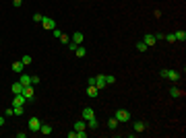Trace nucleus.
<instances>
[{"label": "nucleus", "mask_w": 186, "mask_h": 138, "mask_svg": "<svg viewBox=\"0 0 186 138\" xmlns=\"http://www.w3.org/2000/svg\"><path fill=\"white\" fill-rule=\"evenodd\" d=\"M161 74V78H168V81H180V72H176V70H161L159 72Z\"/></svg>", "instance_id": "f257e3e1"}, {"label": "nucleus", "mask_w": 186, "mask_h": 138, "mask_svg": "<svg viewBox=\"0 0 186 138\" xmlns=\"http://www.w3.org/2000/svg\"><path fill=\"white\" fill-rule=\"evenodd\" d=\"M116 120H118V122H130V113H128L126 109H118V111H116Z\"/></svg>", "instance_id": "f03ea898"}, {"label": "nucleus", "mask_w": 186, "mask_h": 138, "mask_svg": "<svg viewBox=\"0 0 186 138\" xmlns=\"http://www.w3.org/2000/svg\"><path fill=\"white\" fill-rule=\"evenodd\" d=\"M42 25H44V29H48V31H54V29H56V23H54V19H50V17H44Z\"/></svg>", "instance_id": "7ed1b4c3"}, {"label": "nucleus", "mask_w": 186, "mask_h": 138, "mask_svg": "<svg viewBox=\"0 0 186 138\" xmlns=\"http://www.w3.org/2000/svg\"><path fill=\"white\" fill-rule=\"evenodd\" d=\"M40 128H42V122H40L37 118H31V120H29V130H31V132H40Z\"/></svg>", "instance_id": "20e7f679"}, {"label": "nucleus", "mask_w": 186, "mask_h": 138, "mask_svg": "<svg viewBox=\"0 0 186 138\" xmlns=\"http://www.w3.org/2000/svg\"><path fill=\"white\" fill-rule=\"evenodd\" d=\"M95 87H97V89H103V87H108V83H105V74H99V76H95Z\"/></svg>", "instance_id": "39448f33"}, {"label": "nucleus", "mask_w": 186, "mask_h": 138, "mask_svg": "<svg viewBox=\"0 0 186 138\" xmlns=\"http://www.w3.org/2000/svg\"><path fill=\"white\" fill-rule=\"evenodd\" d=\"M23 68H25V64H23L21 60H17V62H12V66H10V70H12V72H19V74L23 72Z\"/></svg>", "instance_id": "423d86ee"}, {"label": "nucleus", "mask_w": 186, "mask_h": 138, "mask_svg": "<svg viewBox=\"0 0 186 138\" xmlns=\"http://www.w3.org/2000/svg\"><path fill=\"white\" fill-rule=\"evenodd\" d=\"M25 95L23 93H19V95H15V99H12V105H25Z\"/></svg>", "instance_id": "0eeeda50"}, {"label": "nucleus", "mask_w": 186, "mask_h": 138, "mask_svg": "<svg viewBox=\"0 0 186 138\" xmlns=\"http://www.w3.org/2000/svg\"><path fill=\"white\" fill-rule=\"evenodd\" d=\"M143 41H145L147 46L151 47L153 44H155V41H157V39H155V35H153V33H145V37H143Z\"/></svg>", "instance_id": "6e6552de"}, {"label": "nucleus", "mask_w": 186, "mask_h": 138, "mask_svg": "<svg viewBox=\"0 0 186 138\" xmlns=\"http://www.w3.org/2000/svg\"><path fill=\"white\" fill-rule=\"evenodd\" d=\"M23 95H25L27 101H29V99H35V97H33V89H31V85H29V87H23Z\"/></svg>", "instance_id": "1a4fd4ad"}, {"label": "nucleus", "mask_w": 186, "mask_h": 138, "mask_svg": "<svg viewBox=\"0 0 186 138\" xmlns=\"http://www.w3.org/2000/svg\"><path fill=\"white\" fill-rule=\"evenodd\" d=\"M70 41H72V44H77V46H81V44H83V33H79V31H77V33H72V39H70Z\"/></svg>", "instance_id": "9d476101"}, {"label": "nucleus", "mask_w": 186, "mask_h": 138, "mask_svg": "<svg viewBox=\"0 0 186 138\" xmlns=\"http://www.w3.org/2000/svg\"><path fill=\"white\" fill-rule=\"evenodd\" d=\"M19 83H21L23 87H29V85H31V76H29V74H23V72H21V81H19Z\"/></svg>", "instance_id": "9b49d317"}, {"label": "nucleus", "mask_w": 186, "mask_h": 138, "mask_svg": "<svg viewBox=\"0 0 186 138\" xmlns=\"http://www.w3.org/2000/svg\"><path fill=\"white\" fill-rule=\"evenodd\" d=\"M91 118H95V115H93V109L91 107H85V109H83V120H91Z\"/></svg>", "instance_id": "f8f14e48"}, {"label": "nucleus", "mask_w": 186, "mask_h": 138, "mask_svg": "<svg viewBox=\"0 0 186 138\" xmlns=\"http://www.w3.org/2000/svg\"><path fill=\"white\" fill-rule=\"evenodd\" d=\"M10 91L15 93V95H19V93H23V85H21V83H12V87H10Z\"/></svg>", "instance_id": "ddd939ff"}, {"label": "nucleus", "mask_w": 186, "mask_h": 138, "mask_svg": "<svg viewBox=\"0 0 186 138\" xmlns=\"http://www.w3.org/2000/svg\"><path fill=\"white\" fill-rule=\"evenodd\" d=\"M75 54H77L79 58H85V56H87V49H85L83 46H77V49H75Z\"/></svg>", "instance_id": "4468645a"}, {"label": "nucleus", "mask_w": 186, "mask_h": 138, "mask_svg": "<svg viewBox=\"0 0 186 138\" xmlns=\"http://www.w3.org/2000/svg\"><path fill=\"white\" fill-rule=\"evenodd\" d=\"M87 126H89L91 130H97V128H99V122H97L95 118H91V120H87Z\"/></svg>", "instance_id": "2eb2a0df"}, {"label": "nucleus", "mask_w": 186, "mask_h": 138, "mask_svg": "<svg viewBox=\"0 0 186 138\" xmlns=\"http://www.w3.org/2000/svg\"><path fill=\"white\" fill-rule=\"evenodd\" d=\"M118 124H120V122H118L116 118H110V120H108V128H110V130H116Z\"/></svg>", "instance_id": "dca6fc26"}, {"label": "nucleus", "mask_w": 186, "mask_h": 138, "mask_svg": "<svg viewBox=\"0 0 186 138\" xmlns=\"http://www.w3.org/2000/svg\"><path fill=\"white\" fill-rule=\"evenodd\" d=\"M75 130H77V132H83V130H87V126H85V120L77 122V124H75Z\"/></svg>", "instance_id": "f3484780"}, {"label": "nucleus", "mask_w": 186, "mask_h": 138, "mask_svg": "<svg viewBox=\"0 0 186 138\" xmlns=\"http://www.w3.org/2000/svg\"><path fill=\"white\" fill-rule=\"evenodd\" d=\"M87 95H89V97H97V87H95V85H89V87H87Z\"/></svg>", "instance_id": "a211bd4d"}, {"label": "nucleus", "mask_w": 186, "mask_h": 138, "mask_svg": "<svg viewBox=\"0 0 186 138\" xmlns=\"http://www.w3.org/2000/svg\"><path fill=\"white\" fill-rule=\"evenodd\" d=\"M174 35H176V41H184L186 39V31H176Z\"/></svg>", "instance_id": "6ab92c4d"}, {"label": "nucleus", "mask_w": 186, "mask_h": 138, "mask_svg": "<svg viewBox=\"0 0 186 138\" xmlns=\"http://www.w3.org/2000/svg\"><path fill=\"white\" fill-rule=\"evenodd\" d=\"M40 132H42V134H52V126H48V124H42Z\"/></svg>", "instance_id": "aec40b11"}, {"label": "nucleus", "mask_w": 186, "mask_h": 138, "mask_svg": "<svg viewBox=\"0 0 186 138\" xmlns=\"http://www.w3.org/2000/svg\"><path fill=\"white\" fill-rule=\"evenodd\" d=\"M143 130H145V122H135V132H143Z\"/></svg>", "instance_id": "412c9836"}, {"label": "nucleus", "mask_w": 186, "mask_h": 138, "mask_svg": "<svg viewBox=\"0 0 186 138\" xmlns=\"http://www.w3.org/2000/svg\"><path fill=\"white\" fill-rule=\"evenodd\" d=\"M137 49H139V52H147V49H149V46H147L145 41H139V44H137Z\"/></svg>", "instance_id": "4be33fe9"}, {"label": "nucleus", "mask_w": 186, "mask_h": 138, "mask_svg": "<svg viewBox=\"0 0 186 138\" xmlns=\"http://www.w3.org/2000/svg\"><path fill=\"white\" fill-rule=\"evenodd\" d=\"M163 39H165V41H170V44H174V41H176V35H174V33H168Z\"/></svg>", "instance_id": "5701e85b"}, {"label": "nucleus", "mask_w": 186, "mask_h": 138, "mask_svg": "<svg viewBox=\"0 0 186 138\" xmlns=\"http://www.w3.org/2000/svg\"><path fill=\"white\" fill-rule=\"evenodd\" d=\"M180 95H182V93L178 91V89H174V87L170 89V97H180Z\"/></svg>", "instance_id": "b1692460"}, {"label": "nucleus", "mask_w": 186, "mask_h": 138, "mask_svg": "<svg viewBox=\"0 0 186 138\" xmlns=\"http://www.w3.org/2000/svg\"><path fill=\"white\" fill-rule=\"evenodd\" d=\"M58 39H60V41H62V44H68V41H70V37H68V35H66V33H62V35H60V37H58Z\"/></svg>", "instance_id": "393cba45"}, {"label": "nucleus", "mask_w": 186, "mask_h": 138, "mask_svg": "<svg viewBox=\"0 0 186 138\" xmlns=\"http://www.w3.org/2000/svg\"><path fill=\"white\" fill-rule=\"evenodd\" d=\"M105 83H108V85L116 83V76H112V74H105Z\"/></svg>", "instance_id": "a878e982"}, {"label": "nucleus", "mask_w": 186, "mask_h": 138, "mask_svg": "<svg viewBox=\"0 0 186 138\" xmlns=\"http://www.w3.org/2000/svg\"><path fill=\"white\" fill-rule=\"evenodd\" d=\"M33 21H35V23H42V21H44V15H40V12L33 15Z\"/></svg>", "instance_id": "bb28decb"}, {"label": "nucleus", "mask_w": 186, "mask_h": 138, "mask_svg": "<svg viewBox=\"0 0 186 138\" xmlns=\"http://www.w3.org/2000/svg\"><path fill=\"white\" fill-rule=\"evenodd\" d=\"M21 62H23L25 66H27V64H31V56H23V58H21Z\"/></svg>", "instance_id": "cd10ccee"}, {"label": "nucleus", "mask_w": 186, "mask_h": 138, "mask_svg": "<svg viewBox=\"0 0 186 138\" xmlns=\"http://www.w3.org/2000/svg\"><path fill=\"white\" fill-rule=\"evenodd\" d=\"M37 83H40V76L33 74V76H31V85H37Z\"/></svg>", "instance_id": "c85d7f7f"}, {"label": "nucleus", "mask_w": 186, "mask_h": 138, "mask_svg": "<svg viewBox=\"0 0 186 138\" xmlns=\"http://www.w3.org/2000/svg\"><path fill=\"white\" fill-rule=\"evenodd\" d=\"M52 35H54V37H60V35H62V31H60V29H54V31H52Z\"/></svg>", "instance_id": "c756f323"}, {"label": "nucleus", "mask_w": 186, "mask_h": 138, "mask_svg": "<svg viewBox=\"0 0 186 138\" xmlns=\"http://www.w3.org/2000/svg\"><path fill=\"white\" fill-rule=\"evenodd\" d=\"M77 138H87V132L83 130V132H77Z\"/></svg>", "instance_id": "7c9ffc66"}, {"label": "nucleus", "mask_w": 186, "mask_h": 138, "mask_svg": "<svg viewBox=\"0 0 186 138\" xmlns=\"http://www.w3.org/2000/svg\"><path fill=\"white\" fill-rule=\"evenodd\" d=\"M163 37H165V33H157V35H155V39H157V41H161Z\"/></svg>", "instance_id": "2f4dec72"}, {"label": "nucleus", "mask_w": 186, "mask_h": 138, "mask_svg": "<svg viewBox=\"0 0 186 138\" xmlns=\"http://www.w3.org/2000/svg\"><path fill=\"white\" fill-rule=\"evenodd\" d=\"M12 4H15V6H17V8H19V6H21V4H23V0H12Z\"/></svg>", "instance_id": "473e14b6"}, {"label": "nucleus", "mask_w": 186, "mask_h": 138, "mask_svg": "<svg viewBox=\"0 0 186 138\" xmlns=\"http://www.w3.org/2000/svg\"><path fill=\"white\" fill-rule=\"evenodd\" d=\"M0 126H4V118L2 115H0Z\"/></svg>", "instance_id": "72a5a7b5"}]
</instances>
